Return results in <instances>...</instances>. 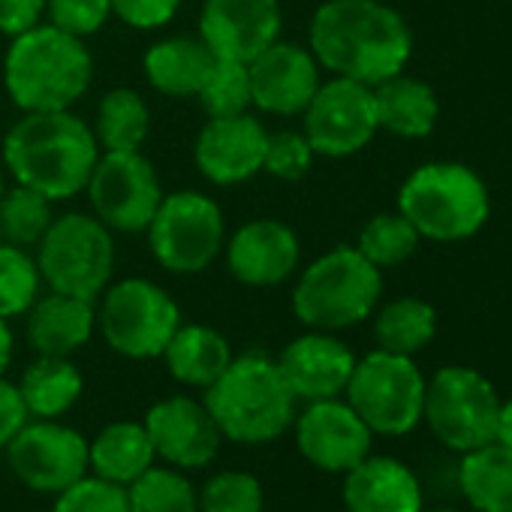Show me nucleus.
I'll return each mask as SVG.
<instances>
[{
  "label": "nucleus",
  "instance_id": "1",
  "mask_svg": "<svg viewBox=\"0 0 512 512\" xmlns=\"http://www.w3.org/2000/svg\"><path fill=\"white\" fill-rule=\"evenodd\" d=\"M311 52L335 76L374 88L407 67L413 37L380 0H329L311 22Z\"/></svg>",
  "mask_w": 512,
  "mask_h": 512
},
{
  "label": "nucleus",
  "instance_id": "2",
  "mask_svg": "<svg viewBox=\"0 0 512 512\" xmlns=\"http://www.w3.org/2000/svg\"><path fill=\"white\" fill-rule=\"evenodd\" d=\"M100 160V145L94 130L64 112H25L4 139V163L13 178L49 202L73 199L85 190L94 166Z\"/></svg>",
  "mask_w": 512,
  "mask_h": 512
},
{
  "label": "nucleus",
  "instance_id": "3",
  "mask_svg": "<svg viewBox=\"0 0 512 512\" xmlns=\"http://www.w3.org/2000/svg\"><path fill=\"white\" fill-rule=\"evenodd\" d=\"M94 61L85 43L55 25L13 37L4 58V85L22 112H64L91 88Z\"/></svg>",
  "mask_w": 512,
  "mask_h": 512
},
{
  "label": "nucleus",
  "instance_id": "4",
  "mask_svg": "<svg viewBox=\"0 0 512 512\" xmlns=\"http://www.w3.org/2000/svg\"><path fill=\"white\" fill-rule=\"evenodd\" d=\"M208 413L223 437L235 443H269L293 425L296 395L278 362L260 353L232 359L229 368L205 389Z\"/></svg>",
  "mask_w": 512,
  "mask_h": 512
},
{
  "label": "nucleus",
  "instance_id": "5",
  "mask_svg": "<svg viewBox=\"0 0 512 512\" xmlns=\"http://www.w3.org/2000/svg\"><path fill=\"white\" fill-rule=\"evenodd\" d=\"M380 290L377 266L356 247H335L302 272L293 290V311L305 326L335 332L362 323L374 311Z\"/></svg>",
  "mask_w": 512,
  "mask_h": 512
},
{
  "label": "nucleus",
  "instance_id": "6",
  "mask_svg": "<svg viewBox=\"0 0 512 512\" xmlns=\"http://www.w3.org/2000/svg\"><path fill=\"white\" fill-rule=\"evenodd\" d=\"M398 208L419 235L461 241L488 220V190L479 175L461 163H428L404 181Z\"/></svg>",
  "mask_w": 512,
  "mask_h": 512
},
{
  "label": "nucleus",
  "instance_id": "7",
  "mask_svg": "<svg viewBox=\"0 0 512 512\" xmlns=\"http://www.w3.org/2000/svg\"><path fill=\"white\" fill-rule=\"evenodd\" d=\"M37 266L52 293L97 302L112 281L115 241L94 214H64L52 220L37 244Z\"/></svg>",
  "mask_w": 512,
  "mask_h": 512
},
{
  "label": "nucleus",
  "instance_id": "8",
  "mask_svg": "<svg viewBox=\"0 0 512 512\" xmlns=\"http://www.w3.org/2000/svg\"><path fill=\"white\" fill-rule=\"evenodd\" d=\"M148 244L154 260L172 275L205 272L223 247V211L196 190H178L160 199L148 223Z\"/></svg>",
  "mask_w": 512,
  "mask_h": 512
},
{
  "label": "nucleus",
  "instance_id": "9",
  "mask_svg": "<svg viewBox=\"0 0 512 512\" xmlns=\"http://www.w3.org/2000/svg\"><path fill=\"white\" fill-rule=\"evenodd\" d=\"M350 407L377 434H407L422 419L425 380L410 356L377 350L356 362L347 383Z\"/></svg>",
  "mask_w": 512,
  "mask_h": 512
},
{
  "label": "nucleus",
  "instance_id": "10",
  "mask_svg": "<svg viewBox=\"0 0 512 512\" xmlns=\"http://www.w3.org/2000/svg\"><path fill=\"white\" fill-rule=\"evenodd\" d=\"M181 326V311L172 296L145 281L127 278L103 290L100 329L106 344L127 359L163 356L166 344Z\"/></svg>",
  "mask_w": 512,
  "mask_h": 512
},
{
  "label": "nucleus",
  "instance_id": "11",
  "mask_svg": "<svg viewBox=\"0 0 512 512\" xmlns=\"http://www.w3.org/2000/svg\"><path fill=\"white\" fill-rule=\"evenodd\" d=\"M497 413L494 386L473 368H443L425 386L422 416L449 449L470 452L491 443L497 437Z\"/></svg>",
  "mask_w": 512,
  "mask_h": 512
},
{
  "label": "nucleus",
  "instance_id": "12",
  "mask_svg": "<svg viewBox=\"0 0 512 512\" xmlns=\"http://www.w3.org/2000/svg\"><path fill=\"white\" fill-rule=\"evenodd\" d=\"M88 202L94 217L115 232H145L163 199L160 178L142 151H106L88 184Z\"/></svg>",
  "mask_w": 512,
  "mask_h": 512
},
{
  "label": "nucleus",
  "instance_id": "13",
  "mask_svg": "<svg viewBox=\"0 0 512 512\" xmlns=\"http://www.w3.org/2000/svg\"><path fill=\"white\" fill-rule=\"evenodd\" d=\"M302 115L305 139L311 142L314 154L323 157H350L362 151L380 130L374 112V88L344 76H335L326 85L320 82Z\"/></svg>",
  "mask_w": 512,
  "mask_h": 512
},
{
  "label": "nucleus",
  "instance_id": "14",
  "mask_svg": "<svg viewBox=\"0 0 512 512\" xmlns=\"http://www.w3.org/2000/svg\"><path fill=\"white\" fill-rule=\"evenodd\" d=\"M13 473L34 491H64L85 476L88 443L52 419L25 422L7 446Z\"/></svg>",
  "mask_w": 512,
  "mask_h": 512
},
{
  "label": "nucleus",
  "instance_id": "15",
  "mask_svg": "<svg viewBox=\"0 0 512 512\" xmlns=\"http://www.w3.org/2000/svg\"><path fill=\"white\" fill-rule=\"evenodd\" d=\"M281 37L278 0H205L199 13V40L214 58L250 64Z\"/></svg>",
  "mask_w": 512,
  "mask_h": 512
},
{
  "label": "nucleus",
  "instance_id": "16",
  "mask_svg": "<svg viewBox=\"0 0 512 512\" xmlns=\"http://www.w3.org/2000/svg\"><path fill=\"white\" fill-rule=\"evenodd\" d=\"M250 103L269 115H302L320 88V64L311 49L275 40L247 64Z\"/></svg>",
  "mask_w": 512,
  "mask_h": 512
},
{
  "label": "nucleus",
  "instance_id": "17",
  "mask_svg": "<svg viewBox=\"0 0 512 512\" xmlns=\"http://www.w3.org/2000/svg\"><path fill=\"white\" fill-rule=\"evenodd\" d=\"M266 127L253 115H229V118H211L202 133L196 136V166L199 172L220 187H232L241 181H250L263 172L266 157Z\"/></svg>",
  "mask_w": 512,
  "mask_h": 512
},
{
  "label": "nucleus",
  "instance_id": "18",
  "mask_svg": "<svg viewBox=\"0 0 512 512\" xmlns=\"http://www.w3.org/2000/svg\"><path fill=\"white\" fill-rule=\"evenodd\" d=\"M371 428L359 419L350 404L335 398L311 401L296 425L302 455L332 473H347L371 452Z\"/></svg>",
  "mask_w": 512,
  "mask_h": 512
},
{
  "label": "nucleus",
  "instance_id": "19",
  "mask_svg": "<svg viewBox=\"0 0 512 512\" xmlns=\"http://www.w3.org/2000/svg\"><path fill=\"white\" fill-rule=\"evenodd\" d=\"M299 235L281 220H250L226 244V266L238 284L278 287L299 266Z\"/></svg>",
  "mask_w": 512,
  "mask_h": 512
},
{
  "label": "nucleus",
  "instance_id": "20",
  "mask_svg": "<svg viewBox=\"0 0 512 512\" xmlns=\"http://www.w3.org/2000/svg\"><path fill=\"white\" fill-rule=\"evenodd\" d=\"M145 431L154 452L175 467H205L220 449V428L208 407L184 395L154 404Z\"/></svg>",
  "mask_w": 512,
  "mask_h": 512
},
{
  "label": "nucleus",
  "instance_id": "21",
  "mask_svg": "<svg viewBox=\"0 0 512 512\" xmlns=\"http://www.w3.org/2000/svg\"><path fill=\"white\" fill-rule=\"evenodd\" d=\"M278 368L296 398L326 401V398H338L347 389L356 359L350 347L341 344L338 338L314 332L284 347Z\"/></svg>",
  "mask_w": 512,
  "mask_h": 512
},
{
  "label": "nucleus",
  "instance_id": "22",
  "mask_svg": "<svg viewBox=\"0 0 512 512\" xmlns=\"http://www.w3.org/2000/svg\"><path fill=\"white\" fill-rule=\"evenodd\" d=\"M347 512H422L419 479L395 458H365L347 470Z\"/></svg>",
  "mask_w": 512,
  "mask_h": 512
},
{
  "label": "nucleus",
  "instance_id": "23",
  "mask_svg": "<svg viewBox=\"0 0 512 512\" xmlns=\"http://www.w3.org/2000/svg\"><path fill=\"white\" fill-rule=\"evenodd\" d=\"M94 326V302L64 293H49L46 299H37L28 311V341L40 356L70 359L91 341Z\"/></svg>",
  "mask_w": 512,
  "mask_h": 512
},
{
  "label": "nucleus",
  "instance_id": "24",
  "mask_svg": "<svg viewBox=\"0 0 512 512\" xmlns=\"http://www.w3.org/2000/svg\"><path fill=\"white\" fill-rule=\"evenodd\" d=\"M214 61L199 37H169L145 52V76L166 97H196Z\"/></svg>",
  "mask_w": 512,
  "mask_h": 512
},
{
  "label": "nucleus",
  "instance_id": "25",
  "mask_svg": "<svg viewBox=\"0 0 512 512\" xmlns=\"http://www.w3.org/2000/svg\"><path fill=\"white\" fill-rule=\"evenodd\" d=\"M374 112L377 127L404 139H422L434 130L440 109L434 91L425 82L398 73L374 85Z\"/></svg>",
  "mask_w": 512,
  "mask_h": 512
},
{
  "label": "nucleus",
  "instance_id": "26",
  "mask_svg": "<svg viewBox=\"0 0 512 512\" xmlns=\"http://www.w3.org/2000/svg\"><path fill=\"white\" fill-rule=\"evenodd\" d=\"M169 374L196 389H208L232 362L226 338L208 326H178L172 341L163 350Z\"/></svg>",
  "mask_w": 512,
  "mask_h": 512
},
{
  "label": "nucleus",
  "instance_id": "27",
  "mask_svg": "<svg viewBox=\"0 0 512 512\" xmlns=\"http://www.w3.org/2000/svg\"><path fill=\"white\" fill-rule=\"evenodd\" d=\"M154 446L139 422H112L106 425L97 440L88 446V464L97 470L100 479H109L115 485H130L139 479L151 461H154Z\"/></svg>",
  "mask_w": 512,
  "mask_h": 512
},
{
  "label": "nucleus",
  "instance_id": "28",
  "mask_svg": "<svg viewBox=\"0 0 512 512\" xmlns=\"http://www.w3.org/2000/svg\"><path fill=\"white\" fill-rule=\"evenodd\" d=\"M461 491L479 512H512V449L491 440L464 452Z\"/></svg>",
  "mask_w": 512,
  "mask_h": 512
},
{
  "label": "nucleus",
  "instance_id": "29",
  "mask_svg": "<svg viewBox=\"0 0 512 512\" xmlns=\"http://www.w3.org/2000/svg\"><path fill=\"white\" fill-rule=\"evenodd\" d=\"M19 395L28 413L55 419L67 413L82 395V374L64 356H40L19 380Z\"/></svg>",
  "mask_w": 512,
  "mask_h": 512
},
{
  "label": "nucleus",
  "instance_id": "30",
  "mask_svg": "<svg viewBox=\"0 0 512 512\" xmlns=\"http://www.w3.org/2000/svg\"><path fill=\"white\" fill-rule=\"evenodd\" d=\"M91 130L103 151H139L151 130V112L142 94L130 88H115L100 100L97 124Z\"/></svg>",
  "mask_w": 512,
  "mask_h": 512
},
{
  "label": "nucleus",
  "instance_id": "31",
  "mask_svg": "<svg viewBox=\"0 0 512 512\" xmlns=\"http://www.w3.org/2000/svg\"><path fill=\"white\" fill-rule=\"evenodd\" d=\"M434 329H437V314L428 302L398 299L377 314L374 338H377L380 350H386V353L413 356L434 338Z\"/></svg>",
  "mask_w": 512,
  "mask_h": 512
},
{
  "label": "nucleus",
  "instance_id": "32",
  "mask_svg": "<svg viewBox=\"0 0 512 512\" xmlns=\"http://www.w3.org/2000/svg\"><path fill=\"white\" fill-rule=\"evenodd\" d=\"M52 220V202L25 184H16L0 196V241L28 250L40 244Z\"/></svg>",
  "mask_w": 512,
  "mask_h": 512
},
{
  "label": "nucleus",
  "instance_id": "33",
  "mask_svg": "<svg viewBox=\"0 0 512 512\" xmlns=\"http://www.w3.org/2000/svg\"><path fill=\"white\" fill-rule=\"evenodd\" d=\"M40 266L25 247L0 241V317H22L40 299Z\"/></svg>",
  "mask_w": 512,
  "mask_h": 512
},
{
  "label": "nucleus",
  "instance_id": "34",
  "mask_svg": "<svg viewBox=\"0 0 512 512\" xmlns=\"http://www.w3.org/2000/svg\"><path fill=\"white\" fill-rule=\"evenodd\" d=\"M419 232L416 226L398 211V214H377L374 220H368V226L359 235V253L377 269H392L401 266L404 260H410L416 244H419Z\"/></svg>",
  "mask_w": 512,
  "mask_h": 512
},
{
  "label": "nucleus",
  "instance_id": "35",
  "mask_svg": "<svg viewBox=\"0 0 512 512\" xmlns=\"http://www.w3.org/2000/svg\"><path fill=\"white\" fill-rule=\"evenodd\" d=\"M130 512H199V497L193 485L172 470L148 467L127 491Z\"/></svg>",
  "mask_w": 512,
  "mask_h": 512
},
{
  "label": "nucleus",
  "instance_id": "36",
  "mask_svg": "<svg viewBox=\"0 0 512 512\" xmlns=\"http://www.w3.org/2000/svg\"><path fill=\"white\" fill-rule=\"evenodd\" d=\"M199 103L208 112V118H229V115H244L250 103V79H247V64L241 61H226L217 58L205 85L199 88Z\"/></svg>",
  "mask_w": 512,
  "mask_h": 512
},
{
  "label": "nucleus",
  "instance_id": "37",
  "mask_svg": "<svg viewBox=\"0 0 512 512\" xmlns=\"http://www.w3.org/2000/svg\"><path fill=\"white\" fill-rule=\"evenodd\" d=\"M199 512H263V485L241 470L217 473L199 491Z\"/></svg>",
  "mask_w": 512,
  "mask_h": 512
},
{
  "label": "nucleus",
  "instance_id": "38",
  "mask_svg": "<svg viewBox=\"0 0 512 512\" xmlns=\"http://www.w3.org/2000/svg\"><path fill=\"white\" fill-rule=\"evenodd\" d=\"M52 512H130V500L124 485L109 479H79L61 491Z\"/></svg>",
  "mask_w": 512,
  "mask_h": 512
},
{
  "label": "nucleus",
  "instance_id": "39",
  "mask_svg": "<svg viewBox=\"0 0 512 512\" xmlns=\"http://www.w3.org/2000/svg\"><path fill=\"white\" fill-rule=\"evenodd\" d=\"M311 160H314V148L305 139V133H293V130L269 133L266 157H263V172H269L272 178L299 181L311 169Z\"/></svg>",
  "mask_w": 512,
  "mask_h": 512
},
{
  "label": "nucleus",
  "instance_id": "40",
  "mask_svg": "<svg viewBox=\"0 0 512 512\" xmlns=\"http://www.w3.org/2000/svg\"><path fill=\"white\" fill-rule=\"evenodd\" d=\"M46 16L49 25L82 40L97 34L109 22L112 4L109 0H46Z\"/></svg>",
  "mask_w": 512,
  "mask_h": 512
},
{
  "label": "nucleus",
  "instance_id": "41",
  "mask_svg": "<svg viewBox=\"0 0 512 512\" xmlns=\"http://www.w3.org/2000/svg\"><path fill=\"white\" fill-rule=\"evenodd\" d=\"M112 13L139 31H151V28H163L175 19L181 0H109Z\"/></svg>",
  "mask_w": 512,
  "mask_h": 512
},
{
  "label": "nucleus",
  "instance_id": "42",
  "mask_svg": "<svg viewBox=\"0 0 512 512\" xmlns=\"http://www.w3.org/2000/svg\"><path fill=\"white\" fill-rule=\"evenodd\" d=\"M46 16V0H0V34L22 37Z\"/></svg>",
  "mask_w": 512,
  "mask_h": 512
},
{
  "label": "nucleus",
  "instance_id": "43",
  "mask_svg": "<svg viewBox=\"0 0 512 512\" xmlns=\"http://www.w3.org/2000/svg\"><path fill=\"white\" fill-rule=\"evenodd\" d=\"M25 422H28V407L19 395V386L0 377V449L10 446V440L19 434Z\"/></svg>",
  "mask_w": 512,
  "mask_h": 512
},
{
  "label": "nucleus",
  "instance_id": "44",
  "mask_svg": "<svg viewBox=\"0 0 512 512\" xmlns=\"http://www.w3.org/2000/svg\"><path fill=\"white\" fill-rule=\"evenodd\" d=\"M494 440L512 449V398L506 404H500V413H497V437Z\"/></svg>",
  "mask_w": 512,
  "mask_h": 512
},
{
  "label": "nucleus",
  "instance_id": "45",
  "mask_svg": "<svg viewBox=\"0 0 512 512\" xmlns=\"http://www.w3.org/2000/svg\"><path fill=\"white\" fill-rule=\"evenodd\" d=\"M10 359H13V332H10L7 320L0 317V374H4Z\"/></svg>",
  "mask_w": 512,
  "mask_h": 512
},
{
  "label": "nucleus",
  "instance_id": "46",
  "mask_svg": "<svg viewBox=\"0 0 512 512\" xmlns=\"http://www.w3.org/2000/svg\"><path fill=\"white\" fill-rule=\"evenodd\" d=\"M0 196H4V169H0Z\"/></svg>",
  "mask_w": 512,
  "mask_h": 512
},
{
  "label": "nucleus",
  "instance_id": "47",
  "mask_svg": "<svg viewBox=\"0 0 512 512\" xmlns=\"http://www.w3.org/2000/svg\"><path fill=\"white\" fill-rule=\"evenodd\" d=\"M434 512H452V509H434Z\"/></svg>",
  "mask_w": 512,
  "mask_h": 512
}]
</instances>
